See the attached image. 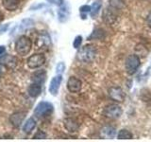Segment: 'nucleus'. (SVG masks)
I'll return each instance as SVG.
<instances>
[{
    "label": "nucleus",
    "instance_id": "nucleus-8",
    "mask_svg": "<svg viewBox=\"0 0 151 142\" xmlns=\"http://www.w3.org/2000/svg\"><path fill=\"white\" fill-rule=\"evenodd\" d=\"M61 82H63V76L60 74H58L51 80L49 84V93L52 96H57L58 95Z\"/></svg>",
    "mask_w": 151,
    "mask_h": 142
},
{
    "label": "nucleus",
    "instance_id": "nucleus-28",
    "mask_svg": "<svg viewBox=\"0 0 151 142\" xmlns=\"http://www.w3.org/2000/svg\"><path fill=\"white\" fill-rule=\"evenodd\" d=\"M48 3L55 5V6H61L63 4V0H45Z\"/></svg>",
    "mask_w": 151,
    "mask_h": 142
},
{
    "label": "nucleus",
    "instance_id": "nucleus-14",
    "mask_svg": "<svg viewBox=\"0 0 151 142\" xmlns=\"http://www.w3.org/2000/svg\"><path fill=\"white\" fill-rule=\"evenodd\" d=\"M46 78V72L45 70H38L35 71L34 73L32 74L31 76V80H32V83H39V84H42L44 82Z\"/></svg>",
    "mask_w": 151,
    "mask_h": 142
},
{
    "label": "nucleus",
    "instance_id": "nucleus-10",
    "mask_svg": "<svg viewBox=\"0 0 151 142\" xmlns=\"http://www.w3.org/2000/svg\"><path fill=\"white\" fill-rule=\"evenodd\" d=\"M0 64L4 65L7 68H13L17 64V59L12 55L5 54L0 58Z\"/></svg>",
    "mask_w": 151,
    "mask_h": 142
},
{
    "label": "nucleus",
    "instance_id": "nucleus-6",
    "mask_svg": "<svg viewBox=\"0 0 151 142\" xmlns=\"http://www.w3.org/2000/svg\"><path fill=\"white\" fill-rule=\"evenodd\" d=\"M45 63V57L42 53H36L30 56L29 58L27 59V64L28 65V67L35 69V68H39L41 66Z\"/></svg>",
    "mask_w": 151,
    "mask_h": 142
},
{
    "label": "nucleus",
    "instance_id": "nucleus-32",
    "mask_svg": "<svg viewBox=\"0 0 151 142\" xmlns=\"http://www.w3.org/2000/svg\"><path fill=\"white\" fill-rule=\"evenodd\" d=\"M2 20H3V14L0 12V22H1Z\"/></svg>",
    "mask_w": 151,
    "mask_h": 142
},
{
    "label": "nucleus",
    "instance_id": "nucleus-26",
    "mask_svg": "<svg viewBox=\"0 0 151 142\" xmlns=\"http://www.w3.org/2000/svg\"><path fill=\"white\" fill-rule=\"evenodd\" d=\"M46 137V134L42 131H38L36 134L33 135V138L34 139H45Z\"/></svg>",
    "mask_w": 151,
    "mask_h": 142
},
{
    "label": "nucleus",
    "instance_id": "nucleus-19",
    "mask_svg": "<svg viewBox=\"0 0 151 142\" xmlns=\"http://www.w3.org/2000/svg\"><path fill=\"white\" fill-rule=\"evenodd\" d=\"M101 7H102V0H96L91 6V11H90V13H91V16L93 18L96 17L99 11L101 9Z\"/></svg>",
    "mask_w": 151,
    "mask_h": 142
},
{
    "label": "nucleus",
    "instance_id": "nucleus-15",
    "mask_svg": "<svg viewBox=\"0 0 151 142\" xmlns=\"http://www.w3.org/2000/svg\"><path fill=\"white\" fill-rule=\"evenodd\" d=\"M3 7L9 12H14L20 5V0H2Z\"/></svg>",
    "mask_w": 151,
    "mask_h": 142
},
{
    "label": "nucleus",
    "instance_id": "nucleus-12",
    "mask_svg": "<svg viewBox=\"0 0 151 142\" xmlns=\"http://www.w3.org/2000/svg\"><path fill=\"white\" fill-rule=\"evenodd\" d=\"M63 125H64L65 129L67 130L69 133H76V132H78V128H79L78 122L76 120H74V118H71V117L65 118V120H63Z\"/></svg>",
    "mask_w": 151,
    "mask_h": 142
},
{
    "label": "nucleus",
    "instance_id": "nucleus-3",
    "mask_svg": "<svg viewBox=\"0 0 151 142\" xmlns=\"http://www.w3.org/2000/svg\"><path fill=\"white\" fill-rule=\"evenodd\" d=\"M54 110V107L52 105V103L48 101H41L38 103L34 110V115L38 117H47L52 114Z\"/></svg>",
    "mask_w": 151,
    "mask_h": 142
},
{
    "label": "nucleus",
    "instance_id": "nucleus-16",
    "mask_svg": "<svg viewBox=\"0 0 151 142\" xmlns=\"http://www.w3.org/2000/svg\"><path fill=\"white\" fill-rule=\"evenodd\" d=\"M116 134V131L113 127L111 126H105L103 127L101 131H100V135L103 138H113Z\"/></svg>",
    "mask_w": 151,
    "mask_h": 142
},
{
    "label": "nucleus",
    "instance_id": "nucleus-25",
    "mask_svg": "<svg viewBox=\"0 0 151 142\" xmlns=\"http://www.w3.org/2000/svg\"><path fill=\"white\" fill-rule=\"evenodd\" d=\"M65 70V64L64 63H63V62H60V63H59L58 64H57L56 66V72L57 74H63Z\"/></svg>",
    "mask_w": 151,
    "mask_h": 142
},
{
    "label": "nucleus",
    "instance_id": "nucleus-17",
    "mask_svg": "<svg viewBox=\"0 0 151 142\" xmlns=\"http://www.w3.org/2000/svg\"><path fill=\"white\" fill-rule=\"evenodd\" d=\"M27 92H28V94H29L30 97H33V98L38 97L42 92V84L33 83L30 86L28 87Z\"/></svg>",
    "mask_w": 151,
    "mask_h": 142
},
{
    "label": "nucleus",
    "instance_id": "nucleus-2",
    "mask_svg": "<svg viewBox=\"0 0 151 142\" xmlns=\"http://www.w3.org/2000/svg\"><path fill=\"white\" fill-rule=\"evenodd\" d=\"M32 47V42L27 36H21L15 44V50L19 55L25 56L30 52Z\"/></svg>",
    "mask_w": 151,
    "mask_h": 142
},
{
    "label": "nucleus",
    "instance_id": "nucleus-4",
    "mask_svg": "<svg viewBox=\"0 0 151 142\" xmlns=\"http://www.w3.org/2000/svg\"><path fill=\"white\" fill-rule=\"evenodd\" d=\"M122 108L118 105V104H108V105L104 108L103 110V115L108 118L111 120H115L122 116Z\"/></svg>",
    "mask_w": 151,
    "mask_h": 142
},
{
    "label": "nucleus",
    "instance_id": "nucleus-23",
    "mask_svg": "<svg viewBox=\"0 0 151 142\" xmlns=\"http://www.w3.org/2000/svg\"><path fill=\"white\" fill-rule=\"evenodd\" d=\"M104 36V31L101 28H97V30H93V32L91 34V36L89 37L90 40L92 39H101V38Z\"/></svg>",
    "mask_w": 151,
    "mask_h": 142
},
{
    "label": "nucleus",
    "instance_id": "nucleus-29",
    "mask_svg": "<svg viewBox=\"0 0 151 142\" xmlns=\"http://www.w3.org/2000/svg\"><path fill=\"white\" fill-rule=\"evenodd\" d=\"M8 28H9V24H5L3 26H0V34H2V33L8 30Z\"/></svg>",
    "mask_w": 151,
    "mask_h": 142
},
{
    "label": "nucleus",
    "instance_id": "nucleus-5",
    "mask_svg": "<svg viewBox=\"0 0 151 142\" xmlns=\"http://www.w3.org/2000/svg\"><path fill=\"white\" fill-rule=\"evenodd\" d=\"M139 66H140L139 56H137L135 54H131L129 56H127V58L126 59V63H125V67L127 73L130 75L135 73Z\"/></svg>",
    "mask_w": 151,
    "mask_h": 142
},
{
    "label": "nucleus",
    "instance_id": "nucleus-20",
    "mask_svg": "<svg viewBox=\"0 0 151 142\" xmlns=\"http://www.w3.org/2000/svg\"><path fill=\"white\" fill-rule=\"evenodd\" d=\"M117 138L118 139H132L133 138V135H132L129 130L122 129L118 132Z\"/></svg>",
    "mask_w": 151,
    "mask_h": 142
},
{
    "label": "nucleus",
    "instance_id": "nucleus-9",
    "mask_svg": "<svg viewBox=\"0 0 151 142\" xmlns=\"http://www.w3.org/2000/svg\"><path fill=\"white\" fill-rule=\"evenodd\" d=\"M81 80L76 77H70L67 80V89L71 93H78L81 90Z\"/></svg>",
    "mask_w": 151,
    "mask_h": 142
},
{
    "label": "nucleus",
    "instance_id": "nucleus-13",
    "mask_svg": "<svg viewBox=\"0 0 151 142\" xmlns=\"http://www.w3.org/2000/svg\"><path fill=\"white\" fill-rule=\"evenodd\" d=\"M25 117H26V114L24 112H17V113L12 114L11 116V117H9V121H11L12 126L19 127V126H21L24 120H25Z\"/></svg>",
    "mask_w": 151,
    "mask_h": 142
},
{
    "label": "nucleus",
    "instance_id": "nucleus-30",
    "mask_svg": "<svg viewBox=\"0 0 151 142\" xmlns=\"http://www.w3.org/2000/svg\"><path fill=\"white\" fill-rule=\"evenodd\" d=\"M5 50H6V49H5V46H0V55H2Z\"/></svg>",
    "mask_w": 151,
    "mask_h": 142
},
{
    "label": "nucleus",
    "instance_id": "nucleus-33",
    "mask_svg": "<svg viewBox=\"0 0 151 142\" xmlns=\"http://www.w3.org/2000/svg\"><path fill=\"white\" fill-rule=\"evenodd\" d=\"M1 73H2V70H1V67H0V75H1Z\"/></svg>",
    "mask_w": 151,
    "mask_h": 142
},
{
    "label": "nucleus",
    "instance_id": "nucleus-27",
    "mask_svg": "<svg viewBox=\"0 0 151 142\" xmlns=\"http://www.w3.org/2000/svg\"><path fill=\"white\" fill-rule=\"evenodd\" d=\"M79 11L81 13H88L90 12V11H91V6H88V5H84V6H81L79 9Z\"/></svg>",
    "mask_w": 151,
    "mask_h": 142
},
{
    "label": "nucleus",
    "instance_id": "nucleus-11",
    "mask_svg": "<svg viewBox=\"0 0 151 142\" xmlns=\"http://www.w3.org/2000/svg\"><path fill=\"white\" fill-rule=\"evenodd\" d=\"M60 8L59 9L58 11V17H59V20L61 23H64L66 22L69 19L70 16V9L69 6L67 4H63L61 6H60Z\"/></svg>",
    "mask_w": 151,
    "mask_h": 142
},
{
    "label": "nucleus",
    "instance_id": "nucleus-7",
    "mask_svg": "<svg viewBox=\"0 0 151 142\" xmlns=\"http://www.w3.org/2000/svg\"><path fill=\"white\" fill-rule=\"evenodd\" d=\"M109 96L113 101L116 102H123L125 101L126 94L123 91L121 87L118 86H112L109 89Z\"/></svg>",
    "mask_w": 151,
    "mask_h": 142
},
{
    "label": "nucleus",
    "instance_id": "nucleus-24",
    "mask_svg": "<svg viewBox=\"0 0 151 142\" xmlns=\"http://www.w3.org/2000/svg\"><path fill=\"white\" fill-rule=\"evenodd\" d=\"M81 43H82V37L80 35H78L73 42V46L75 49H79L80 46H81Z\"/></svg>",
    "mask_w": 151,
    "mask_h": 142
},
{
    "label": "nucleus",
    "instance_id": "nucleus-18",
    "mask_svg": "<svg viewBox=\"0 0 151 142\" xmlns=\"http://www.w3.org/2000/svg\"><path fill=\"white\" fill-rule=\"evenodd\" d=\"M36 127V121L34 118H28V120L25 122V124L23 126V131L26 134H30V133L35 129Z\"/></svg>",
    "mask_w": 151,
    "mask_h": 142
},
{
    "label": "nucleus",
    "instance_id": "nucleus-31",
    "mask_svg": "<svg viewBox=\"0 0 151 142\" xmlns=\"http://www.w3.org/2000/svg\"><path fill=\"white\" fill-rule=\"evenodd\" d=\"M147 24H148V26L151 28V13L147 16Z\"/></svg>",
    "mask_w": 151,
    "mask_h": 142
},
{
    "label": "nucleus",
    "instance_id": "nucleus-1",
    "mask_svg": "<svg viewBox=\"0 0 151 142\" xmlns=\"http://www.w3.org/2000/svg\"><path fill=\"white\" fill-rule=\"evenodd\" d=\"M96 57V49L93 46L86 45L81 47L77 54V58L79 62L82 63H92Z\"/></svg>",
    "mask_w": 151,
    "mask_h": 142
},
{
    "label": "nucleus",
    "instance_id": "nucleus-21",
    "mask_svg": "<svg viewBox=\"0 0 151 142\" xmlns=\"http://www.w3.org/2000/svg\"><path fill=\"white\" fill-rule=\"evenodd\" d=\"M110 7L113 9H122L125 7V2L124 0H110L109 1Z\"/></svg>",
    "mask_w": 151,
    "mask_h": 142
},
{
    "label": "nucleus",
    "instance_id": "nucleus-22",
    "mask_svg": "<svg viewBox=\"0 0 151 142\" xmlns=\"http://www.w3.org/2000/svg\"><path fill=\"white\" fill-rule=\"evenodd\" d=\"M50 45V39L47 35H42L38 39V46H47Z\"/></svg>",
    "mask_w": 151,
    "mask_h": 142
}]
</instances>
